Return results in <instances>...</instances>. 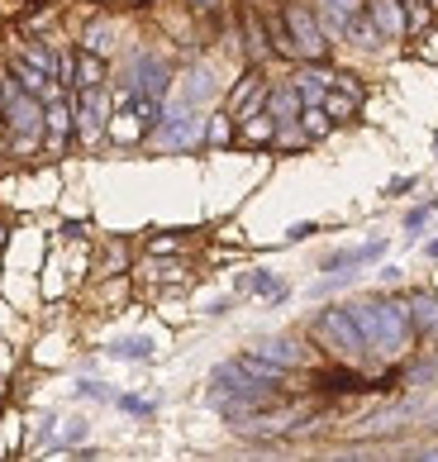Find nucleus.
<instances>
[{"mask_svg": "<svg viewBox=\"0 0 438 462\" xmlns=\"http://www.w3.org/2000/svg\"><path fill=\"white\" fill-rule=\"evenodd\" d=\"M214 91V72H210V67H191V72H187V81H181V96L172 100V106H200V100H205Z\"/></svg>", "mask_w": 438, "mask_h": 462, "instance_id": "nucleus-15", "label": "nucleus"}, {"mask_svg": "<svg viewBox=\"0 0 438 462\" xmlns=\"http://www.w3.org/2000/svg\"><path fill=\"white\" fill-rule=\"evenodd\" d=\"M367 14H372L377 33H386V39H400V33H406V24H410V14H406V5H400V0H367Z\"/></svg>", "mask_w": 438, "mask_h": 462, "instance_id": "nucleus-11", "label": "nucleus"}, {"mask_svg": "<svg viewBox=\"0 0 438 462\" xmlns=\"http://www.w3.org/2000/svg\"><path fill=\"white\" fill-rule=\"evenodd\" d=\"M415 457H433V462H438V443H433V448H419Z\"/></svg>", "mask_w": 438, "mask_h": 462, "instance_id": "nucleus-35", "label": "nucleus"}, {"mask_svg": "<svg viewBox=\"0 0 438 462\" xmlns=\"http://www.w3.org/2000/svg\"><path fill=\"white\" fill-rule=\"evenodd\" d=\"M148 134H153V129L143 125V115L120 96V110H114V119H110V139L114 143H139V139H148Z\"/></svg>", "mask_w": 438, "mask_h": 462, "instance_id": "nucleus-12", "label": "nucleus"}, {"mask_svg": "<svg viewBox=\"0 0 438 462\" xmlns=\"http://www.w3.org/2000/svg\"><path fill=\"white\" fill-rule=\"evenodd\" d=\"M410 186H415L410 177H391V186H386V196H406V191H410Z\"/></svg>", "mask_w": 438, "mask_h": 462, "instance_id": "nucleus-30", "label": "nucleus"}, {"mask_svg": "<svg viewBox=\"0 0 438 462\" xmlns=\"http://www.w3.org/2000/svg\"><path fill=\"white\" fill-rule=\"evenodd\" d=\"M296 91H300V106H319L324 100V81H319V72H306L296 81Z\"/></svg>", "mask_w": 438, "mask_h": 462, "instance_id": "nucleus-24", "label": "nucleus"}, {"mask_svg": "<svg viewBox=\"0 0 438 462\" xmlns=\"http://www.w3.org/2000/svg\"><path fill=\"white\" fill-rule=\"evenodd\" d=\"M429 215H433V205H419V210H410V215H406V229H410V234H419Z\"/></svg>", "mask_w": 438, "mask_h": 462, "instance_id": "nucleus-28", "label": "nucleus"}, {"mask_svg": "<svg viewBox=\"0 0 438 462\" xmlns=\"http://www.w3.org/2000/svg\"><path fill=\"white\" fill-rule=\"evenodd\" d=\"M77 87H105V58L91 53V48H81L77 53V72H72Z\"/></svg>", "mask_w": 438, "mask_h": 462, "instance_id": "nucleus-17", "label": "nucleus"}, {"mask_svg": "<svg viewBox=\"0 0 438 462\" xmlns=\"http://www.w3.org/2000/svg\"><path fill=\"white\" fill-rule=\"evenodd\" d=\"M433 5H438V0H433Z\"/></svg>", "mask_w": 438, "mask_h": 462, "instance_id": "nucleus-38", "label": "nucleus"}, {"mask_svg": "<svg viewBox=\"0 0 438 462\" xmlns=\"http://www.w3.org/2000/svg\"><path fill=\"white\" fill-rule=\"evenodd\" d=\"M406 310H410V329H415V338H433V344H438V296L419 291V296L406 300Z\"/></svg>", "mask_w": 438, "mask_h": 462, "instance_id": "nucleus-9", "label": "nucleus"}, {"mask_svg": "<svg viewBox=\"0 0 438 462\" xmlns=\"http://www.w3.org/2000/svg\"><path fill=\"white\" fill-rule=\"evenodd\" d=\"M243 291H258L267 305H281V300H286V282L272 277V272H252V277L243 282Z\"/></svg>", "mask_w": 438, "mask_h": 462, "instance_id": "nucleus-19", "label": "nucleus"}, {"mask_svg": "<svg viewBox=\"0 0 438 462\" xmlns=\"http://www.w3.org/2000/svg\"><path fill=\"white\" fill-rule=\"evenodd\" d=\"M229 139H233V115L224 110V115H214V119H210V129H205V143H210V148H224Z\"/></svg>", "mask_w": 438, "mask_h": 462, "instance_id": "nucleus-22", "label": "nucleus"}, {"mask_svg": "<svg viewBox=\"0 0 438 462\" xmlns=\"http://www.w3.org/2000/svg\"><path fill=\"white\" fill-rule=\"evenodd\" d=\"M24 62H33V67H39V72H48V77L58 72V58L48 53V48H39V43H29V48H24Z\"/></svg>", "mask_w": 438, "mask_h": 462, "instance_id": "nucleus-25", "label": "nucleus"}, {"mask_svg": "<svg viewBox=\"0 0 438 462\" xmlns=\"http://www.w3.org/2000/svg\"><path fill=\"white\" fill-rule=\"evenodd\" d=\"M243 139H248V143L277 139V119H272V115H262V110H258V115H248V119H243Z\"/></svg>", "mask_w": 438, "mask_h": 462, "instance_id": "nucleus-20", "label": "nucleus"}, {"mask_svg": "<svg viewBox=\"0 0 438 462\" xmlns=\"http://www.w3.org/2000/svg\"><path fill=\"white\" fill-rule=\"evenodd\" d=\"M167 87H172V67H167L162 58L153 53H139L133 58V72H129V91H139V96H167Z\"/></svg>", "mask_w": 438, "mask_h": 462, "instance_id": "nucleus-6", "label": "nucleus"}, {"mask_svg": "<svg viewBox=\"0 0 438 462\" xmlns=\"http://www.w3.org/2000/svg\"><path fill=\"white\" fill-rule=\"evenodd\" d=\"M77 391H81V396H110V391L100 386V382H77Z\"/></svg>", "mask_w": 438, "mask_h": 462, "instance_id": "nucleus-31", "label": "nucleus"}, {"mask_svg": "<svg viewBox=\"0 0 438 462\" xmlns=\"http://www.w3.org/2000/svg\"><path fill=\"white\" fill-rule=\"evenodd\" d=\"M386 253V238H372V244H362V248H343V253H329L324 263V272H352V267H362V263H372V258H381Z\"/></svg>", "mask_w": 438, "mask_h": 462, "instance_id": "nucleus-13", "label": "nucleus"}, {"mask_svg": "<svg viewBox=\"0 0 438 462\" xmlns=\"http://www.w3.org/2000/svg\"><path fill=\"white\" fill-rule=\"evenodd\" d=\"M286 24H291V43H296V53L300 58H324V33H319V20H315V10L310 5H286Z\"/></svg>", "mask_w": 438, "mask_h": 462, "instance_id": "nucleus-5", "label": "nucleus"}, {"mask_svg": "<svg viewBox=\"0 0 438 462\" xmlns=\"http://www.w3.org/2000/svg\"><path fill=\"white\" fill-rule=\"evenodd\" d=\"M315 338L324 348H333L339 357H362L367 353V338L358 329V319L348 315V305H329V310L315 319Z\"/></svg>", "mask_w": 438, "mask_h": 462, "instance_id": "nucleus-3", "label": "nucleus"}, {"mask_svg": "<svg viewBox=\"0 0 438 462\" xmlns=\"http://www.w3.org/2000/svg\"><path fill=\"white\" fill-rule=\"evenodd\" d=\"M348 315L358 319L367 348H377V353H400L415 338L406 300H352Z\"/></svg>", "mask_w": 438, "mask_h": 462, "instance_id": "nucleus-1", "label": "nucleus"}, {"mask_svg": "<svg viewBox=\"0 0 438 462\" xmlns=\"http://www.w3.org/2000/svg\"><path fill=\"white\" fill-rule=\"evenodd\" d=\"M315 229H319V225H310V219H306V225H296V229H291V234H286V238H310Z\"/></svg>", "mask_w": 438, "mask_h": 462, "instance_id": "nucleus-33", "label": "nucleus"}, {"mask_svg": "<svg viewBox=\"0 0 438 462\" xmlns=\"http://www.w3.org/2000/svg\"><path fill=\"white\" fill-rule=\"evenodd\" d=\"M0 244H5V229H0Z\"/></svg>", "mask_w": 438, "mask_h": 462, "instance_id": "nucleus-37", "label": "nucleus"}, {"mask_svg": "<svg viewBox=\"0 0 438 462\" xmlns=\"http://www.w3.org/2000/svg\"><path fill=\"white\" fill-rule=\"evenodd\" d=\"M429 258H438V238H433V244H429Z\"/></svg>", "mask_w": 438, "mask_h": 462, "instance_id": "nucleus-36", "label": "nucleus"}, {"mask_svg": "<svg viewBox=\"0 0 438 462\" xmlns=\"http://www.w3.org/2000/svg\"><path fill=\"white\" fill-rule=\"evenodd\" d=\"M0 115H5L10 134H14V139L24 143V152H29V143L43 134V106H39V96L24 91L14 77H5V81H0Z\"/></svg>", "mask_w": 438, "mask_h": 462, "instance_id": "nucleus-2", "label": "nucleus"}, {"mask_svg": "<svg viewBox=\"0 0 438 462\" xmlns=\"http://www.w3.org/2000/svg\"><path fill=\"white\" fill-rule=\"evenodd\" d=\"M400 5H406L410 24H424V0H400Z\"/></svg>", "mask_w": 438, "mask_h": 462, "instance_id": "nucleus-29", "label": "nucleus"}, {"mask_svg": "<svg viewBox=\"0 0 438 462\" xmlns=\"http://www.w3.org/2000/svg\"><path fill=\"white\" fill-rule=\"evenodd\" d=\"M329 125H333V119L324 115V106H306V110H300V129H306V139H324Z\"/></svg>", "mask_w": 438, "mask_h": 462, "instance_id": "nucleus-21", "label": "nucleus"}, {"mask_svg": "<svg viewBox=\"0 0 438 462\" xmlns=\"http://www.w3.org/2000/svg\"><path fill=\"white\" fill-rule=\"evenodd\" d=\"M87 48H91V53H105V48H110V24H91L87 29Z\"/></svg>", "mask_w": 438, "mask_h": 462, "instance_id": "nucleus-27", "label": "nucleus"}, {"mask_svg": "<svg viewBox=\"0 0 438 462\" xmlns=\"http://www.w3.org/2000/svg\"><path fill=\"white\" fill-rule=\"evenodd\" d=\"M110 357H153V338H120L105 348Z\"/></svg>", "mask_w": 438, "mask_h": 462, "instance_id": "nucleus-23", "label": "nucleus"}, {"mask_svg": "<svg viewBox=\"0 0 438 462\" xmlns=\"http://www.w3.org/2000/svg\"><path fill=\"white\" fill-rule=\"evenodd\" d=\"M43 129H48V148L53 152H62V143H67V134L77 129V119H72V106H67V100H48L43 106Z\"/></svg>", "mask_w": 438, "mask_h": 462, "instance_id": "nucleus-10", "label": "nucleus"}, {"mask_svg": "<svg viewBox=\"0 0 438 462\" xmlns=\"http://www.w3.org/2000/svg\"><path fill=\"white\" fill-rule=\"evenodd\" d=\"M81 434H87V420H72V424H67V439H72V443H77Z\"/></svg>", "mask_w": 438, "mask_h": 462, "instance_id": "nucleus-32", "label": "nucleus"}, {"mask_svg": "<svg viewBox=\"0 0 438 462\" xmlns=\"http://www.w3.org/2000/svg\"><path fill=\"white\" fill-rule=\"evenodd\" d=\"M191 5H196V10H214V5H219V0H191Z\"/></svg>", "mask_w": 438, "mask_h": 462, "instance_id": "nucleus-34", "label": "nucleus"}, {"mask_svg": "<svg viewBox=\"0 0 438 462\" xmlns=\"http://www.w3.org/2000/svg\"><path fill=\"white\" fill-rule=\"evenodd\" d=\"M114 405H120L124 410V415H153V410H158V401H143V396H120V401H114Z\"/></svg>", "mask_w": 438, "mask_h": 462, "instance_id": "nucleus-26", "label": "nucleus"}, {"mask_svg": "<svg viewBox=\"0 0 438 462\" xmlns=\"http://www.w3.org/2000/svg\"><path fill=\"white\" fill-rule=\"evenodd\" d=\"M105 115H110V96H105V87H77L72 119H77L81 143H96V139H100V129H105Z\"/></svg>", "mask_w": 438, "mask_h": 462, "instance_id": "nucleus-4", "label": "nucleus"}, {"mask_svg": "<svg viewBox=\"0 0 438 462\" xmlns=\"http://www.w3.org/2000/svg\"><path fill=\"white\" fill-rule=\"evenodd\" d=\"M267 110H272L277 125H291V119H300V91L296 87H281V91H267Z\"/></svg>", "mask_w": 438, "mask_h": 462, "instance_id": "nucleus-16", "label": "nucleus"}, {"mask_svg": "<svg viewBox=\"0 0 438 462\" xmlns=\"http://www.w3.org/2000/svg\"><path fill=\"white\" fill-rule=\"evenodd\" d=\"M319 106H324L329 119H352V115H358V91L333 87V91H324V100H319Z\"/></svg>", "mask_w": 438, "mask_h": 462, "instance_id": "nucleus-18", "label": "nucleus"}, {"mask_svg": "<svg viewBox=\"0 0 438 462\" xmlns=\"http://www.w3.org/2000/svg\"><path fill=\"white\" fill-rule=\"evenodd\" d=\"M319 14H324V24L329 29H352L367 14V0H319Z\"/></svg>", "mask_w": 438, "mask_h": 462, "instance_id": "nucleus-14", "label": "nucleus"}, {"mask_svg": "<svg viewBox=\"0 0 438 462\" xmlns=\"http://www.w3.org/2000/svg\"><path fill=\"white\" fill-rule=\"evenodd\" d=\"M248 353H258V357H267V363H277L281 372H286V367H306V363H310V348H306V344H296V338H286V334H262Z\"/></svg>", "mask_w": 438, "mask_h": 462, "instance_id": "nucleus-7", "label": "nucleus"}, {"mask_svg": "<svg viewBox=\"0 0 438 462\" xmlns=\"http://www.w3.org/2000/svg\"><path fill=\"white\" fill-rule=\"evenodd\" d=\"M258 110H267V81L258 72H248L239 87H233V96H229V115L233 119H248V115H258Z\"/></svg>", "mask_w": 438, "mask_h": 462, "instance_id": "nucleus-8", "label": "nucleus"}]
</instances>
